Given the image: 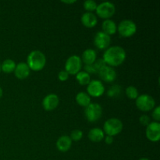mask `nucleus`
<instances>
[{"mask_svg": "<svg viewBox=\"0 0 160 160\" xmlns=\"http://www.w3.org/2000/svg\"><path fill=\"white\" fill-rule=\"evenodd\" d=\"M96 14L100 18L108 20L111 18L116 12V6L111 2H102L97 6Z\"/></svg>", "mask_w": 160, "mask_h": 160, "instance_id": "7", "label": "nucleus"}, {"mask_svg": "<svg viewBox=\"0 0 160 160\" xmlns=\"http://www.w3.org/2000/svg\"><path fill=\"white\" fill-rule=\"evenodd\" d=\"M69 76H70V74H69L65 70H61V71H59V73H58V79L60 81H66L67 80H68Z\"/></svg>", "mask_w": 160, "mask_h": 160, "instance_id": "30", "label": "nucleus"}, {"mask_svg": "<svg viewBox=\"0 0 160 160\" xmlns=\"http://www.w3.org/2000/svg\"><path fill=\"white\" fill-rule=\"evenodd\" d=\"M76 79L81 85H88L91 81V75L85 71H80L76 74Z\"/></svg>", "mask_w": 160, "mask_h": 160, "instance_id": "22", "label": "nucleus"}, {"mask_svg": "<svg viewBox=\"0 0 160 160\" xmlns=\"http://www.w3.org/2000/svg\"><path fill=\"white\" fill-rule=\"evenodd\" d=\"M105 92V86L101 81L98 80H92L88 84L87 88V93L88 94L89 96L100 97L104 94Z\"/></svg>", "mask_w": 160, "mask_h": 160, "instance_id": "9", "label": "nucleus"}, {"mask_svg": "<svg viewBox=\"0 0 160 160\" xmlns=\"http://www.w3.org/2000/svg\"><path fill=\"white\" fill-rule=\"evenodd\" d=\"M127 53L124 48L121 46L114 45L110 46L105 50L103 53L102 59L106 64L109 67H118L125 61Z\"/></svg>", "mask_w": 160, "mask_h": 160, "instance_id": "1", "label": "nucleus"}, {"mask_svg": "<svg viewBox=\"0 0 160 160\" xmlns=\"http://www.w3.org/2000/svg\"><path fill=\"white\" fill-rule=\"evenodd\" d=\"M89 140L93 142H99L105 138V133L103 130L98 128H94L89 131L88 134Z\"/></svg>", "mask_w": 160, "mask_h": 160, "instance_id": "19", "label": "nucleus"}, {"mask_svg": "<svg viewBox=\"0 0 160 160\" xmlns=\"http://www.w3.org/2000/svg\"><path fill=\"white\" fill-rule=\"evenodd\" d=\"M81 59L85 65H92L97 59L96 51L92 48H88L83 52Z\"/></svg>", "mask_w": 160, "mask_h": 160, "instance_id": "17", "label": "nucleus"}, {"mask_svg": "<svg viewBox=\"0 0 160 160\" xmlns=\"http://www.w3.org/2000/svg\"><path fill=\"white\" fill-rule=\"evenodd\" d=\"M76 99L77 103H78L79 106H83V107H87L90 103H92L91 101V97L89 96L87 92H78L76 95Z\"/></svg>", "mask_w": 160, "mask_h": 160, "instance_id": "20", "label": "nucleus"}, {"mask_svg": "<svg viewBox=\"0 0 160 160\" xmlns=\"http://www.w3.org/2000/svg\"><path fill=\"white\" fill-rule=\"evenodd\" d=\"M120 93H121V87L118 84H115L108 90L107 95L111 98H114V97H117L118 95H120Z\"/></svg>", "mask_w": 160, "mask_h": 160, "instance_id": "25", "label": "nucleus"}, {"mask_svg": "<svg viewBox=\"0 0 160 160\" xmlns=\"http://www.w3.org/2000/svg\"><path fill=\"white\" fill-rule=\"evenodd\" d=\"M98 73L99 74L100 78L106 83L113 82L117 79V71H116V70L113 67H109V66L106 65V67L101 69Z\"/></svg>", "mask_w": 160, "mask_h": 160, "instance_id": "12", "label": "nucleus"}, {"mask_svg": "<svg viewBox=\"0 0 160 160\" xmlns=\"http://www.w3.org/2000/svg\"><path fill=\"white\" fill-rule=\"evenodd\" d=\"M70 138L72 140V142H73V141H74V142H78V141L81 140V138H83L82 131H81V130L79 129L73 130L71 132V134H70Z\"/></svg>", "mask_w": 160, "mask_h": 160, "instance_id": "26", "label": "nucleus"}, {"mask_svg": "<svg viewBox=\"0 0 160 160\" xmlns=\"http://www.w3.org/2000/svg\"><path fill=\"white\" fill-rule=\"evenodd\" d=\"M138 160H150V159H148V158H142V159H140Z\"/></svg>", "mask_w": 160, "mask_h": 160, "instance_id": "35", "label": "nucleus"}, {"mask_svg": "<svg viewBox=\"0 0 160 160\" xmlns=\"http://www.w3.org/2000/svg\"><path fill=\"white\" fill-rule=\"evenodd\" d=\"M139 122H140V123L142 125L147 127L150 123H151V120H150V117H148V115L144 114V115H142L140 117V118H139Z\"/></svg>", "mask_w": 160, "mask_h": 160, "instance_id": "28", "label": "nucleus"}, {"mask_svg": "<svg viewBox=\"0 0 160 160\" xmlns=\"http://www.w3.org/2000/svg\"><path fill=\"white\" fill-rule=\"evenodd\" d=\"M117 31L123 38H130L137 32V24L129 19H125L117 25Z\"/></svg>", "mask_w": 160, "mask_h": 160, "instance_id": "4", "label": "nucleus"}, {"mask_svg": "<svg viewBox=\"0 0 160 160\" xmlns=\"http://www.w3.org/2000/svg\"><path fill=\"white\" fill-rule=\"evenodd\" d=\"M81 23L84 27L88 28H94L96 26L97 23H98V18H97L96 15L93 13V12H86L82 14L81 16Z\"/></svg>", "mask_w": 160, "mask_h": 160, "instance_id": "15", "label": "nucleus"}, {"mask_svg": "<svg viewBox=\"0 0 160 160\" xmlns=\"http://www.w3.org/2000/svg\"><path fill=\"white\" fill-rule=\"evenodd\" d=\"M152 117L156 122L160 121V106H156L153 109V112L152 113Z\"/></svg>", "mask_w": 160, "mask_h": 160, "instance_id": "29", "label": "nucleus"}, {"mask_svg": "<svg viewBox=\"0 0 160 160\" xmlns=\"http://www.w3.org/2000/svg\"><path fill=\"white\" fill-rule=\"evenodd\" d=\"M0 72H1V63H0Z\"/></svg>", "mask_w": 160, "mask_h": 160, "instance_id": "36", "label": "nucleus"}, {"mask_svg": "<svg viewBox=\"0 0 160 160\" xmlns=\"http://www.w3.org/2000/svg\"><path fill=\"white\" fill-rule=\"evenodd\" d=\"M59 103V98L56 94H48L42 100V106L46 111L54 110Z\"/></svg>", "mask_w": 160, "mask_h": 160, "instance_id": "13", "label": "nucleus"}, {"mask_svg": "<svg viewBox=\"0 0 160 160\" xmlns=\"http://www.w3.org/2000/svg\"><path fill=\"white\" fill-rule=\"evenodd\" d=\"M113 137H111V136H106L105 137V142H106L107 145H111V144L113 143Z\"/></svg>", "mask_w": 160, "mask_h": 160, "instance_id": "32", "label": "nucleus"}, {"mask_svg": "<svg viewBox=\"0 0 160 160\" xmlns=\"http://www.w3.org/2000/svg\"><path fill=\"white\" fill-rule=\"evenodd\" d=\"M30 73H31V70H30L29 67L28 66L27 62H20L17 64L15 70H14V74H15L16 78L20 80L28 78L30 75Z\"/></svg>", "mask_w": 160, "mask_h": 160, "instance_id": "14", "label": "nucleus"}, {"mask_svg": "<svg viewBox=\"0 0 160 160\" xmlns=\"http://www.w3.org/2000/svg\"><path fill=\"white\" fill-rule=\"evenodd\" d=\"M72 140L70 139V136L68 135H62L58 138L56 142V148L59 152H66L69 151L71 148Z\"/></svg>", "mask_w": 160, "mask_h": 160, "instance_id": "16", "label": "nucleus"}, {"mask_svg": "<svg viewBox=\"0 0 160 160\" xmlns=\"http://www.w3.org/2000/svg\"><path fill=\"white\" fill-rule=\"evenodd\" d=\"M111 43L110 36L103 31H98L94 37V45L100 50L107 49Z\"/></svg>", "mask_w": 160, "mask_h": 160, "instance_id": "10", "label": "nucleus"}, {"mask_svg": "<svg viewBox=\"0 0 160 160\" xmlns=\"http://www.w3.org/2000/svg\"><path fill=\"white\" fill-rule=\"evenodd\" d=\"M145 135L149 141L152 142H159L160 139V123L159 122H151L146 127Z\"/></svg>", "mask_w": 160, "mask_h": 160, "instance_id": "11", "label": "nucleus"}, {"mask_svg": "<svg viewBox=\"0 0 160 160\" xmlns=\"http://www.w3.org/2000/svg\"><path fill=\"white\" fill-rule=\"evenodd\" d=\"M84 115L86 119L91 123H95L99 120L102 116V107L98 103L92 102L85 107Z\"/></svg>", "mask_w": 160, "mask_h": 160, "instance_id": "6", "label": "nucleus"}, {"mask_svg": "<svg viewBox=\"0 0 160 160\" xmlns=\"http://www.w3.org/2000/svg\"><path fill=\"white\" fill-rule=\"evenodd\" d=\"M125 93H126L127 96L131 98V99H136L139 95L137 88L133 85L128 86L126 90H125Z\"/></svg>", "mask_w": 160, "mask_h": 160, "instance_id": "23", "label": "nucleus"}, {"mask_svg": "<svg viewBox=\"0 0 160 160\" xmlns=\"http://www.w3.org/2000/svg\"><path fill=\"white\" fill-rule=\"evenodd\" d=\"M82 67V61L78 55L70 56L65 62V70L71 75H76L81 71Z\"/></svg>", "mask_w": 160, "mask_h": 160, "instance_id": "8", "label": "nucleus"}, {"mask_svg": "<svg viewBox=\"0 0 160 160\" xmlns=\"http://www.w3.org/2000/svg\"><path fill=\"white\" fill-rule=\"evenodd\" d=\"M3 95V91H2V88L1 87H0V98H2V96Z\"/></svg>", "mask_w": 160, "mask_h": 160, "instance_id": "34", "label": "nucleus"}, {"mask_svg": "<svg viewBox=\"0 0 160 160\" xmlns=\"http://www.w3.org/2000/svg\"><path fill=\"white\" fill-rule=\"evenodd\" d=\"M93 65H94V67H95V69H96L97 71L98 72L100 70H101V69H102L103 67H106V64L102 59H98L95 60V62H94Z\"/></svg>", "mask_w": 160, "mask_h": 160, "instance_id": "27", "label": "nucleus"}, {"mask_svg": "<svg viewBox=\"0 0 160 160\" xmlns=\"http://www.w3.org/2000/svg\"><path fill=\"white\" fill-rule=\"evenodd\" d=\"M16 66H17V63L15 62V61L11 59H6L2 62L1 71L6 73H10L12 72H14Z\"/></svg>", "mask_w": 160, "mask_h": 160, "instance_id": "21", "label": "nucleus"}, {"mask_svg": "<svg viewBox=\"0 0 160 160\" xmlns=\"http://www.w3.org/2000/svg\"><path fill=\"white\" fill-rule=\"evenodd\" d=\"M123 122L118 118H110L108 119L104 123L103 126V131L105 134H107L108 136H113L117 135L123 131Z\"/></svg>", "mask_w": 160, "mask_h": 160, "instance_id": "3", "label": "nucleus"}, {"mask_svg": "<svg viewBox=\"0 0 160 160\" xmlns=\"http://www.w3.org/2000/svg\"><path fill=\"white\" fill-rule=\"evenodd\" d=\"M76 2V0H71V1H62V2L65 3V4H73Z\"/></svg>", "mask_w": 160, "mask_h": 160, "instance_id": "33", "label": "nucleus"}, {"mask_svg": "<svg viewBox=\"0 0 160 160\" xmlns=\"http://www.w3.org/2000/svg\"><path fill=\"white\" fill-rule=\"evenodd\" d=\"M84 71H85L86 73H88L89 75L92 74V73H98V71L96 70L95 67H94L93 64H92V65H84Z\"/></svg>", "mask_w": 160, "mask_h": 160, "instance_id": "31", "label": "nucleus"}, {"mask_svg": "<svg viewBox=\"0 0 160 160\" xmlns=\"http://www.w3.org/2000/svg\"><path fill=\"white\" fill-rule=\"evenodd\" d=\"M97 6H98V4H97L96 2L94 1V0H86V1L84 2V3H83L84 9H85V10H87V12H90L95 11Z\"/></svg>", "mask_w": 160, "mask_h": 160, "instance_id": "24", "label": "nucleus"}, {"mask_svg": "<svg viewBox=\"0 0 160 160\" xmlns=\"http://www.w3.org/2000/svg\"><path fill=\"white\" fill-rule=\"evenodd\" d=\"M102 29L104 33H106L108 35H112L114 34L117 31V25L113 20L108 19L105 20L102 23Z\"/></svg>", "mask_w": 160, "mask_h": 160, "instance_id": "18", "label": "nucleus"}, {"mask_svg": "<svg viewBox=\"0 0 160 160\" xmlns=\"http://www.w3.org/2000/svg\"><path fill=\"white\" fill-rule=\"evenodd\" d=\"M135 104L138 109L142 112H148L152 110L156 106V101L151 95L142 94L138 95L135 99Z\"/></svg>", "mask_w": 160, "mask_h": 160, "instance_id": "5", "label": "nucleus"}, {"mask_svg": "<svg viewBox=\"0 0 160 160\" xmlns=\"http://www.w3.org/2000/svg\"><path fill=\"white\" fill-rule=\"evenodd\" d=\"M27 64L31 70L40 71L46 64V56L40 50H33L28 54Z\"/></svg>", "mask_w": 160, "mask_h": 160, "instance_id": "2", "label": "nucleus"}]
</instances>
